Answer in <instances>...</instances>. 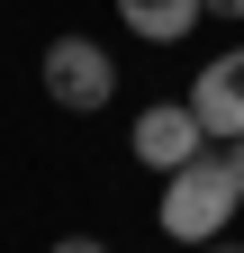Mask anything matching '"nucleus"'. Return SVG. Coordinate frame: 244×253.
Wrapping results in <instances>:
<instances>
[{"mask_svg":"<svg viewBox=\"0 0 244 253\" xmlns=\"http://www.w3.org/2000/svg\"><path fill=\"white\" fill-rule=\"evenodd\" d=\"M226 208H235L226 154H190V163L172 172V190H163V235L172 244H208V235L226 226Z\"/></svg>","mask_w":244,"mask_h":253,"instance_id":"f257e3e1","label":"nucleus"},{"mask_svg":"<svg viewBox=\"0 0 244 253\" xmlns=\"http://www.w3.org/2000/svg\"><path fill=\"white\" fill-rule=\"evenodd\" d=\"M109 90H118L109 45H90V37H54V45H45V100H54V109L90 118V109H109Z\"/></svg>","mask_w":244,"mask_h":253,"instance_id":"f03ea898","label":"nucleus"},{"mask_svg":"<svg viewBox=\"0 0 244 253\" xmlns=\"http://www.w3.org/2000/svg\"><path fill=\"white\" fill-rule=\"evenodd\" d=\"M127 145H136V163L181 172V163H190V154L208 145V126H199V109H190V100H181V109H163V100H154V109L136 118V136H127Z\"/></svg>","mask_w":244,"mask_h":253,"instance_id":"7ed1b4c3","label":"nucleus"},{"mask_svg":"<svg viewBox=\"0 0 244 253\" xmlns=\"http://www.w3.org/2000/svg\"><path fill=\"white\" fill-rule=\"evenodd\" d=\"M190 109H199V126H208V136H226V145L244 136V45H226V54L190 82Z\"/></svg>","mask_w":244,"mask_h":253,"instance_id":"20e7f679","label":"nucleus"},{"mask_svg":"<svg viewBox=\"0 0 244 253\" xmlns=\"http://www.w3.org/2000/svg\"><path fill=\"white\" fill-rule=\"evenodd\" d=\"M118 18H127L136 37H154V45H172V37H190L199 0H118Z\"/></svg>","mask_w":244,"mask_h":253,"instance_id":"39448f33","label":"nucleus"},{"mask_svg":"<svg viewBox=\"0 0 244 253\" xmlns=\"http://www.w3.org/2000/svg\"><path fill=\"white\" fill-rule=\"evenodd\" d=\"M226 172H235V199H244V136L226 145Z\"/></svg>","mask_w":244,"mask_h":253,"instance_id":"423d86ee","label":"nucleus"},{"mask_svg":"<svg viewBox=\"0 0 244 253\" xmlns=\"http://www.w3.org/2000/svg\"><path fill=\"white\" fill-rule=\"evenodd\" d=\"M45 253H109V244H90V235H64V244H45Z\"/></svg>","mask_w":244,"mask_h":253,"instance_id":"0eeeda50","label":"nucleus"},{"mask_svg":"<svg viewBox=\"0 0 244 253\" xmlns=\"http://www.w3.org/2000/svg\"><path fill=\"white\" fill-rule=\"evenodd\" d=\"M199 9H217V18H244V0H199Z\"/></svg>","mask_w":244,"mask_h":253,"instance_id":"6e6552de","label":"nucleus"},{"mask_svg":"<svg viewBox=\"0 0 244 253\" xmlns=\"http://www.w3.org/2000/svg\"><path fill=\"white\" fill-rule=\"evenodd\" d=\"M199 253H244V244H217V235H208V244H199Z\"/></svg>","mask_w":244,"mask_h":253,"instance_id":"1a4fd4ad","label":"nucleus"}]
</instances>
